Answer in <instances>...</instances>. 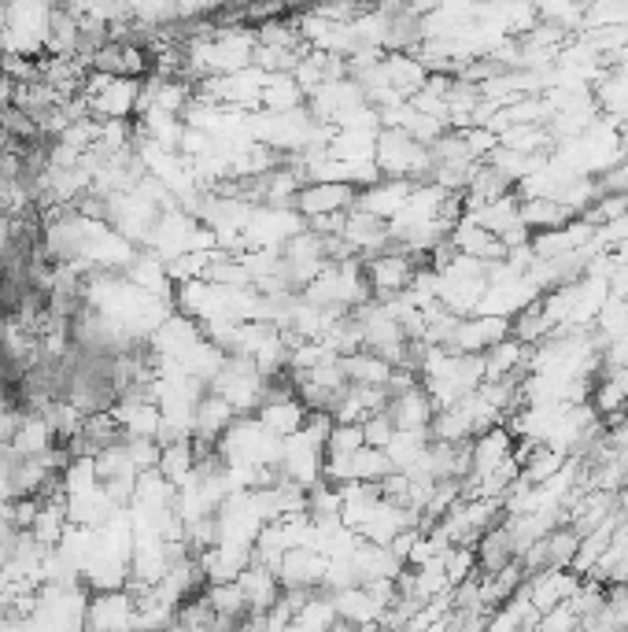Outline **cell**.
<instances>
[{"instance_id":"6da1fadb","label":"cell","mask_w":628,"mask_h":632,"mask_svg":"<svg viewBox=\"0 0 628 632\" xmlns=\"http://www.w3.org/2000/svg\"><path fill=\"white\" fill-rule=\"evenodd\" d=\"M374 164L381 170V178H403L422 186L433 175V156L425 145H418L411 134L403 130H381L377 134V156Z\"/></svg>"},{"instance_id":"7a4b0ae2","label":"cell","mask_w":628,"mask_h":632,"mask_svg":"<svg viewBox=\"0 0 628 632\" xmlns=\"http://www.w3.org/2000/svg\"><path fill=\"white\" fill-rule=\"evenodd\" d=\"M266 382H271V377H263L259 371H255L252 359H226L223 371L215 374V382L207 385V393L223 396L237 415H248V411L263 407Z\"/></svg>"},{"instance_id":"3957f363","label":"cell","mask_w":628,"mask_h":632,"mask_svg":"<svg viewBox=\"0 0 628 632\" xmlns=\"http://www.w3.org/2000/svg\"><path fill=\"white\" fill-rule=\"evenodd\" d=\"M414 270H418V259H411L400 248H389V251H381V256L363 259V278H366L374 300H395V296H403L411 289Z\"/></svg>"},{"instance_id":"277c9868","label":"cell","mask_w":628,"mask_h":632,"mask_svg":"<svg viewBox=\"0 0 628 632\" xmlns=\"http://www.w3.org/2000/svg\"><path fill=\"white\" fill-rule=\"evenodd\" d=\"M300 234H307L304 215L296 208H266V204L252 208L248 226H244L248 248H285Z\"/></svg>"},{"instance_id":"5b68a950","label":"cell","mask_w":628,"mask_h":632,"mask_svg":"<svg viewBox=\"0 0 628 632\" xmlns=\"http://www.w3.org/2000/svg\"><path fill=\"white\" fill-rule=\"evenodd\" d=\"M137 595L122 592H89L86 606V632H134Z\"/></svg>"},{"instance_id":"8992f818","label":"cell","mask_w":628,"mask_h":632,"mask_svg":"<svg viewBox=\"0 0 628 632\" xmlns=\"http://www.w3.org/2000/svg\"><path fill=\"white\" fill-rule=\"evenodd\" d=\"M521 592L529 595V606L537 614H551L555 606L569 603L580 592V577L573 570H543V573H532V577H526Z\"/></svg>"},{"instance_id":"52a82bcc","label":"cell","mask_w":628,"mask_h":632,"mask_svg":"<svg viewBox=\"0 0 628 632\" xmlns=\"http://www.w3.org/2000/svg\"><path fill=\"white\" fill-rule=\"evenodd\" d=\"M322 470H325V452L322 447L307 444L304 436H288L285 441V455H282V466H277V474L285 481H293L296 488L311 492L314 485H322Z\"/></svg>"},{"instance_id":"ba28073f","label":"cell","mask_w":628,"mask_h":632,"mask_svg":"<svg viewBox=\"0 0 628 632\" xmlns=\"http://www.w3.org/2000/svg\"><path fill=\"white\" fill-rule=\"evenodd\" d=\"M507 337H510V322L488 318V315H470L455 326V337H451L448 352L451 355H484Z\"/></svg>"},{"instance_id":"9c48e42d","label":"cell","mask_w":628,"mask_h":632,"mask_svg":"<svg viewBox=\"0 0 628 632\" xmlns=\"http://www.w3.org/2000/svg\"><path fill=\"white\" fill-rule=\"evenodd\" d=\"M359 204V189L355 186H333V181H314V186H304L296 192L293 208L307 218H322V215H344L355 211Z\"/></svg>"},{"instance_id":"30bf717a","label":"cell","mask_w":628,"mask_h":632,"mask_svg":"<svg viewBox=\"0 0 628 632\" xmlns=\"http://www.w3.org/2000/svg\"><path fill=\"white\" fill-rule=\"evenodd\" d=\"M341 240H344L347 248L355 251L359 259L381 256V251H389V248H392V240H389V226L381 223V218H374V215L359 211V208H355V211H347Z\"/></svg>"},{"instance_id":"8fae6325","label":"cell","mask_w":628,"mask_h":632,"mask_svg":"<svg viewBox=\"0 0 628 632\" xmlns=\"http://www.w3.org/2000/svg\"><path fill=\"white\" fill-rule=\"evenodd\" d=\"M507 458H514V436H510L507 425H492L488 433L470 441V477L481 481L488 474H495Z\"/></svg>"},{"instance_id":"7c38bea8","label":"cell","mask_w":628,"mask_h":632,"mask_svg":"<svg viewBox=\"0 0 628 632\" xmlns=\"http://www.w3.org/2000/svg\"><path fill=\"white\" fill-rule=\"evenodd\" d=\"M255 418H259L271 433L282 436V441H288V436H296L307 425L311 411L300 404L293 388H282V393H274L259 411H255Z\"/></svg>"},{"instance_id":"4fadbf2b","label":"cell","mask_w":628,"mask_h":632,"mask_svg":"<svg viewBox=\"0 0 628 632\" xmlns=\"http://www.w3.org/2000/svg\"><path fill=\"white\" fill-rule=\"evenodd\" d=\"M325 566H330V559L318 555L314 547L285 551L282 566H277V581H282L285 592H293V589H322Z\"/></svg>"},{"instance_id":"5bb4252c","label":"cell","mask_w":628,"mask_h":632,"mask_svg":"<svg viewBox=\"0 0 628 632\" xmlns=\"http://www.w3.org/2000/svg\"><path fill=\"white\" fill-rule=\"evenodd\" d=\"M411 189H414V181L381 178L377 186H370V189L359 192V204H355V208L366 211V215H374V218H381V223L389 226L392 218L403 211V204H406V197H411Z\"/></svg>"},{"instance_id":"9a60e30c","label":"cell","mask_w":628,"mask_h":632,"mask_svg":"<svg viewBox=\"0 0 628 632\" xmlns=\"http://www.w3.org/2000/svg\"><path fill=\"white\" fill-rule=\"evenodd\" d=\"M122 278L130 282L134 289L156 296V300H167V304L174 300V282H170V274H167V263H163L156 251H148V248L137 251Z\"/></svg>"},{"instance_id":"2e32d148","label":"cell","mask_w":628,"mask_h":632,"mask_svg":"<svg viewBox=\"0 0 628 632\" xmlns=\"http://www.w3.org/2000/svg\"><path fill=\"white\" fill-rule=\"evenodd\" d=\"M385 415L392 418L395 429L418 433V429H429V425H433L436 407H433V399H429L425 388L414 385V388H406V393H400V396H389Z\"/></svg>"},{"instance_id":"e0dca14e","label":"cell","mask_w":628,"mask_h":632,"mask_svg":"<svg viewBox=\"0 0 628 632\" xmlns=\"http://www.w3.org/2000/svg\"><path fill=\"white\" fill-rule=\"evenodd\" d=\"M333 606H336V622H344L352 629H374V625H381V618H385V606L370 595L366 584L333 592Z\"/></svg>"},{"instance_id":"ac0fdd59","label":"cell","mask_w":628,"mask_h":632,"mask_svg":"<svg viewBox=\"0 0 628 632\" xmlns=\"http://www.w3.org/2000/svg\"><path fill=\"white\" fill-rule=\"evenodd\" d=\"M111 418L119 422L126 441H156L159 433V404L153 399H115Z\"/></svg>"},{"instance_id":"d6986e66","label":"cell","mask_w":628,"mask_h":632,"mask_svg":"<svg viewBox=\"0 0 628 632\" xmlns=\"http://www.w3.org/2000/svg\"><path fill=\"white\" fill-rule=\"evenodd\" d=\"M241 415L234 407L226 404L223 396H215V393H207L200 404H196V418H193V441H200V444H218L226 436V429L234 425Z\"/></svg>"},{"instance_id":"ffe728a7","label":"cell","mask_w":628,"mask_h":632,"mask_svg":"<svg viewBox=\"0 0 628 632\" xmlns=\"http://www.w3.org/2000/svg\"><path fill=\"white\" fill-rule=\"evenodd\" d=\"M237 589L244 595V603H248V614H266L282 600V581H277V573L259 566V562H252V566L241 573Z\"/></svg>"},{"instance_id":"44dd1931","label":"cell","mask_w":628,"mask_h":632,"mask_svg":"<svg viewBox=\"0 0 628 632\" xmlns=\"http://www.w3.org/2000/svg\"><path fill=\"white\" fill-rule=\"evenodd\" d=\"M381 71H385L389 86H392L403 100L418 97V93L425 89V82H429L425 63L418 60V56H411V52H385V60H381Z\"/></svg>"},{"instance_id":"7402d4cb","label":"cell","mask_w":628,"mask_h":632,"mask_svg":"<svg viewBox=\"0 0 628 632\" xmlns=\"http://www.w3.org/2000/svg\"><path fill=\"white\" fill-rule=\"evenodd\" d=\"M352 566L359 573V584H374V581H400L403 577V562L392 555L389 547H377V544H363L359 540L355 555H352Z\"/></svg>"},{"instance_id":"603a6c76","label":"cell","mask_w":628,"mask_h":632,"mask_svg":"<svg viewBox=\"0 0 628 632\" xmlns=\"http://www.w3.org/2000/svg\"><path fill=\"white\" fill-rule=\"evenodd\" d=\"M473 551H477V573H488V577H492V573L507 570L510 562L518 559V555H514V540H510L507 519L488 529V533L473 544Z\"/></svg>"},{"instance_id":"cb8c5ba5","label":"cell","mask_w":628,"mask_h":632,"mask_svg":"<svg viewBox=\"0 0 628 632\" xmlns=\"http://www.w3.org/2000/svg\"><path fill=\"white\" fill-rule=\"evenodd\" d=\"M341 371L347 377V385H355V388H389L395 366H389L374 352H355V355H344Z\"/></svg>"},{"instance_id":"d4e9b609","label":"cell","mask_w":628,"mask_h":632,"mask_svg":"<svg viewBox=\"0 0 628 632\" xmlns=\"http://www.w3.org/2000/svg\"><path fill=\"white\" fill-rule=\"evenodd\" d=\"M56 444H60V441H56L52 425L45 422V418H38V415H27V418L19 422V429L11 433L8 452L19 455V458H38V455H45Z\"/></svg>"},{"instance_id":"484cf974","label":"cell","mask_w":628,"mask_h":632,"mask_svg":"<svg viewBox=\"0 0 628 632\" xmlns=\"http://www.w3.org/2000/svg\"><path fill=\"white\" fill-rule=\"evenodd\" d=\"M304 105H307V97H304V89L296 86L293 75H266V86H263V97H259V111L285 115V111L304 108Z\"/></svg>"},{"instance_id":"4316f807","label":"cell","mask_w":628,"mask_h":632,"mask_svg":"<svg viewBox=\"0 0 628 632\" xmlns=\"http://www.w3.org/2000/svg\"><path fill=\"white\" fill-rule=\"evenodd\" d=\"M462 218H470V223H473V226H481L484 234L503 237L507 229L521 226V200H518V192H510V197L495 200V204H488V208H481V211L462 215Z\"/></svg>"},{"instance_id":"83f0119b","label":"cell","mask_w":628,"mask_h":632,"mask_svg":"<svg viewBox=\"0 0 628 632\" xmlns=\"http://www.w3.org/2000/svg\"><path fill=\"white\" fill-rule=\"evenodd\" d=\"M159 474L170 481L174 488L189 485L196 477V444L193 441H178V444H167L159 447Z\"/></svg>"},{"instance_id":"f1b7e54d","label":"cell","mask_w":628,"mask_h":632,"mask_svg":"<svg viewBox=\"0 0 628 632\" xmlns=\"http://www.w3.org/2000/svg\"><path fill=\"white\" fill-rule=\"evenodd\" d=\"M521 223L529 234H551V229H566L573 215L558 200H521Z\"/></svg>"},{"instance_id":"f546056e","label":"cell","mask_w":628,"mask_h":632,"mask_svg":"<svg viewBox=\"0 0 628 632\" xmlns=\"http://www.w3.org/2000/svg\"><path fill=\"white\" fill-rule=\"evenodd\" d=\"M555 333V326L548 322V315H543L540 300L529 304L526 312H521L514 322H510V337H514L518 344H526V348H540L543 340H548Z\"/></svg>"},{"instance_id":"4dcf8cb0","label":"cell","mask_w":628,"mask_h":632,"mask_svg":"<svg viewBox=\"0 0 628 632\" xmlns=\"http://www.w3.org/2000/svg\"><path fill=\"white\" fill-rule=\"evenodd\" d=\"M45 56H78V19L67 8H52Z\"/></svg>"},{"instance_id":"1f68e13d","label":"cell","mask_w":628,"mask_h":632,"mask_svg":"<svg viewBox=\"0 0 628 632\" xmlns=\"http://www.w3.org/2000/svg\"><path fill=\"white\" fill-rule=\"evenodd\" d=\"M204 600L215 611V618H226V622H241V618H248V603H244L237 581L234 584H207Z\"/></svg>"},{"instance_id":"d6a6232c","label":"cell","mask_w":628,"mask_h":632,"mask_svg":"<svg viewBox=\"0 0 628 632\" xmlns=\"http://www.w3.org/2000/svg\"><path fill=\"white\" fill-rule=\"evenodd\" d=\"M389 474H395L392 458L385 452H374V447H363V452L352 455V481H366V485H381Z\"/></svg>"},{"instance_id":"836d02e7","label":"cell","mask_w":628,"mask_h":632,"mask_svg":"<svg viewBox=\"0 0 628 632\" xmlns=\"http://www.w3.org/2000/svg\"><path fill=\"white\" fill-rule=\"evenodd\" d=\"M543 547H548V570H569L580 551V536H577V529L562 525V529H555L551 536H543Z\"/></svg>"},{"instance_id":"e575fe53","label":"cell","mask_w":628,"mask_h":632,"mask_svg":"<svg viewBox=\"0 0 628 632\" xmlns=\"http://www.w3.org/2000/svg\"><path fill=\"white\" fill-rule=\"evenodd\" d=\"M433 444L429 441V429H418V433H406V429H395V436H392V444L385 447V455L392 458V466L395 470H406L414 463L418 455L425 452V447Z\"/></svg>"},{"instance_id":"d590c367","label":"cell","mask_w":628,"mask_h":632,"mask_svg":"<svg viewBox=\"0 0 628 632\" xmlns=\"http://www.w3.org/2000/svg\"><path fill=\"white\" fill-rule=\"evenodd\" d=\"M440 566H444V577L451 584V592H455L459 584L477 577V551L473 547H451L440 555Z\"/></svg>"},{"instance_id":"8d00e7d4","label":"cell","mask_w":628,"mask_h":632,"mask_svg":"<svg viewBox=\"0 0 628 632\" xmlns=\"http://www.w3.org/2000/svg\"><path fill=\"white\" fill-rule=\"evenodd\" d=\"M562 466H566V455L551 452V447H537V452L526 458V466H521V481L543 485V481H551Z\"/></svg>"},{"instance_id":"74e56055","label":"cell","mask_w":628,"mask_h":632,"mask_svg":"<svg viewBox=\"0 0 628 632\" xmlns=\"http://www.w3.org/2000/svg\"><path fill=\"white\" fill-rule=\"evenodd\" d=\"M363 447H366L363 425H333L330 444H325V455H330V458H347V455L363 452Z\"/></svg>"},{"instance_id":"f35d334b","label":"cell","mask_w":628,"mask_h":632,"mask_svg":"<svg viewBox=\"0 0 628 632\" xmlns=\"http://www.w3.org/2000/svg\"><path fill=\"white\" fill-rule=\"evenodd\" d=\"M392 436H395V425L385 411H381V415H370L363 422V441H366V447H374V452H385L392 444Z\"/></svg>"},{"instance_id":"ab89813d","label":"cell","mask_w":628,"mask_h":632,"mask_svg":"<svg viewBox=\"0 0 628 632\" xmlns=\"http://www.w3.org/2000/svg\"><path fill=\"white\" fill-rule=\"evenodd\" d=\"M532 632H580V618L573 614V606L562 603V606H555L551 614H540V622Z\"/></svg>"},{"instance_id":"60d3db41","label":"cell","mask_w":628,"mask_h":632,"mask_svg":"<svg viewBox=\"0 0 628 632\" xmlns=\"http://www.w3.org/2000/svg\"><path fill=\"white\" fill-rule=\"evenodd\" d=\"M122 447H126V455H130V463L137 466V474L159 466V444L156 441H122Z\"/></svg>"},{"instance_id":"b9f144b4","label":"cell","mask_w":628,"mask_h":632,"mask_svg":"<svg viewBox=\"0 0 628 632\" xmlns=\"http://www.w3.org/2000/svg\"><path fill=\"white\" fill-rule=\"evenodd\" d=\"M599 189L602 197H628V159H621L618 167H610L607 175H599Z\"/></svg>"},{"instance_id":"7bdbcfd3","label":"cell","mask_w":628,"mask_h":632,"mask_svg":"<svg viewBox=\"0 0 628 632\" xmlns=\"http://www.w3.org/2000/svg\"><path fill=\"white\" fill-rule=\"evenodd\" d=\"M607 289H610V296L614 300H628V267H614V274L607 278Z\"/></svg>"},{"instance_id":"ee69618b","label":"cell","mask_w":628,"mask_h":632,"mask_svg":"<svg viewBox=\"0 0 628 632\" xmlns=\"http://www.w3.org/2000/svg\"><path fill=\"white\" fill-rule=\"evenodd\" d=\"M618 514H621V519L628 522V481H625L621 492H618Z\"/></svg>"},{"instance_id":"f6af8a7d","label":"cell","mask_w":628,"mask_h":632,"mask_svg":"<svg viewBox=\"0 0 628 632\" xmlns=\"http://www.w3.org/2000/svg\"><path fill=\"white\" fill-rule=\"evenodd\" d=\"M621 470H625V481H628V455L621 458Z\"/></svg>"}]
</instances>
